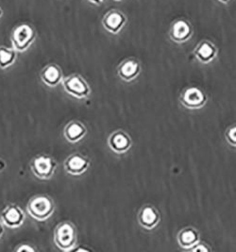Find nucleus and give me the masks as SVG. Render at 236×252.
Segmentation results:
<instances>
[{"instance_id":"14","label":"nucleus","mask_w":236,"mask_h":252,"mask_svg":"<svg viewBox=\"0 0 236 252\" xmlns=\"http://www.w3.org/2000/svg\"><path fill=\"white\" fill-rule=\"evenodd\" d=\"M202 93L196 88L186 91L184 94V101L189 106H199L203 102Z\"/></svg>"},{"instance_id":"6","label":"nucleus","mask_w":236,"mask_h":252,"mask_svg":"<svg viewBox=\"0 0 236 252\" xmlns=\"http://www.w3.org/2000/svg\"><path fill=\"white\" fill-rule=\"evenodd\" d=\"M53 161L48 158V157H38L36 158L34 161L33 164V170L34 174L41 178V179H45V178H49L52 173H53Z\"/></svg>"},{"instance_id":"17","label":"nucleus","mask_w":236,"mask_h":252,"mask_svg":"<svg viewBox=\"0 0 236 252\" xmlns=\"http://www.w3.org/2000/svg\"><path fill=\"white\" fill-rule=\"evenodd\" d=\"M113 148L117 150H124L129 146V141L123 134H116L113 138Z\"/></svg>"},{"instance_id":"4","label":"nucleus","mask_w":236,"mask_h":252,"mask_svg":"<svg viewBox=\"0 0 236 252\" xmlns=\"http://www.w3.org/2000/svg\"><path fill=\"white\" fill-rule=\"evenodd\" d=\"M170 37L177 43H183L190 39L193 34V28L190 22L185 19L175 20L170 27Z\"/></svg>"},{"instance_id":"19","label":"nucleus","mask_w":236,"mask_h":252,"mask_svg":"<svg viewBox=\"0 0 236 252\" xmlns=\"http://www.w3.org/2000/svg\"><path fill=\"white\" fill-rule=\"evenodd\" d=\"M229 138L233 143H236V127L232 128L229 132Z\"/></svg>"},{"instance_id":"15","label":"nucleus","mask_w":236,"mask_h":252,"mask_svg":"<svg viewBox=\"0 0 236 252\" xmlns=\"http://www.w3.org/2000/svg\"><path fill=\"white\" fill-rule=\"evenodd\" d=\"M84 134V128L78 123H72L67 127L66 129V135L69 141H77L79 140Z\"/></svg>"},{"instance_id":"1","label":"nucleus","mask_w":236,"mask_h":252,"mask_svg":"<svg viewBox=\"0 0 236 252\" xmlns=\"http://www.w3.org/2000/svg\"><path fill=\"white\" fill-rule=\"evenodd\" d=\"M35 31L30 24L18 25L12 32L11 44L12 48L16 52H23L27 50L35 39Z\"/></svg>"},{"instance_id":"11","label":"nucleus","mask_w":236,"mask_h":252,"mask_svg":"<svg viewBox=\"0 0 236 252\" xmlns=\"http://www.w3.org/2000/svg\"><path fill=\"white\" fill-rule=\"evenodd\" d=\"M16 59V51L13 48L0 47V68L4 69L13 64Z\"/></svg>"},{"instance_id":"21","label":"nucleus","mask_w":236,"mask_h":252,"mask_svg":"<svg viewBox=\"0 0 236 252\" xmlns=\"http://www.w3.org/2000/svg\"><path fill=\"white\" fill-rule=\"evenodd\" d=\"M88 1L92 4H95V5H101L105 0H88Z\"/></svg>"},{"instance_id":"16","label":"nucleus","mask_w":236,"mask_h":252,"mask_svg":"<svg viewBox=\"0 0 236 252\" xmlns=\"http://www.w3.org/2000/svg\"><path fill=\"white\" fill-rule=\"evenodd\" d=\"M142 219L143 222L147 225V226H152L153 224H155L156 220H157V216L154 213V211L150 208H146L143 212L142 215Z\"/></svg>"},{"instance_id":"13","label":"nucleus","mask_w":236,"mask_h":252,"mask_svg":"<svg viewBox=\"0 0 236 252\" xmlns=\"http://www.w3.org/2000/svg\"><path fill=\"white\" fill-rule=\"evenodd\" d=\"M139 71V64L137 62L129 60L120 66V75L125 79H132Z\"/></svg>"},{"instance_id":"24","label":"nucleus","mask_w":236,"mask_h":252,"mask_svg":"<svg viewBox=\"0 0 236 252\" xmlns=\"http://www.w3.org/2000/svg\"><path fill=\"white\" fill-rule=\"evenodd\" d=\"M2 15H3V11H2V9L0 8V18L2 17Z\"/></svg>"},{"instance_id":"23","label":"nucleus","mask_w":236,"mask_h":252,"mask_svg":"<svg viewBox=\"0 0 236 252\" xmlns=\"http://www.w3.org/2000/svg\"><path fill=\"white\" fill-rule=\"evenodd\" d=\"M218 2H220V3H223V4H228V3H230L232 0H217Z\"/></svg>"},{"instance_id":"3","label":"nucleus","mask_w":236,"mask_h":252,"mask_svg":"<svg viewBox=\"0 0 236 252\" xmlns=\"http://www.w3.org/2000/svg\"><path fill=\"white\" fill-rule=\"evenodd\" d=\"M127 16L123 12L118 10H111L103 16L102 25L107 32L116 34L121 32V30L127 24Z\"/></svg>"},{"instance_id":"20","label":"nucleus","mask_w":236,"mask_h":252,"mask_svg":"<svg viewBox=\"0 0 236 252\" xmlns=\"http://www.w3.org/2000/svg\"><path fill=\"white\" fill-rule=\"evenodd\" d=\"M17 251H18V252H34V249H32V248H31V247H29V246H27V245H25V246H23V247H21V248H20V249H18V250H17Z\"/></svg>"},{"instance_id":"5","label":"nucleus","mask_w":236,"mask_h":252,"mask_svg":"<svg viewBox=\"0 0 236 252\" xmlns=\"http://www.w3.org/2000/svg\"><path fill=\"white\" fill-rule=\"evenodd\" d=\"M74 229L69 223H64L58 227L55 240L59 248L69 250V247L74 243Z\"/></svg>"},{"instance_id":"12","label":"nucleus","mask_w":236,"mask_h":252,"mask_svg":"<svg viewBox=\"0 0 236 252\" xmlns=\"http://www.w3.org/2000/svg\"><path fill=\"white\" fill-rule=\"evenodd\" d=\"M87 166V161L80 156H73L67 161V169L68 172L72 174H79L85 170Z\"/></svg>"},{"instance_id":"26","label":"nucleus","mask_w":236,"mask_h":252,"mask_svg":"<svg viewBox=\"0 0 236 252\" xmlns=\"http://www.w3.org/2000/svg\"><path fill=\"white\" fill-rule=\"evenodd\" d=\"M114 1H122V0H114Z\"/></svg>"},{"instance_id":"18","label":"nucleus","mask_w":236,"mask_h":252,"mask_svg":"<svg viewBox=\"0 0 236 252\" xmlns=\"http://www.w3.org/2000/svg\"><path fill=\"white\" fill-rule=\"evenodd\" d=\"M181 242L183 245H191L195 241L197 240V235L194 231L192 230H187L181 234Z\"/></svg>"},{"instance_id":"2","label":"nucleus","mask_w":236,"mask_h":252,"mask_svg":"<svg viewBox=\"0 0 236 252\" xmlns=\"http://www.w3.org/2000/svg\"><path fill=\"white\" fill-rule=\"evenodd\" d=\"M28 210L32 217L38 220H44L51 215L53 205L48 197L37 196L30 202Z\"/></svg>"},{"instance_id":"7","label":"nucleus","mask_w":236,"mask_h":252,"mask_svg":"<svg viewBox=\"0 0 236 252\" xmlns=\"http://www.w3.org/2000/svg\"><path fill=\"white\" fill-rule=\"evenodd\" d=\"M65 88L68 93L74 94L76 96H84L88 93V88L85 82L78 76H73L68 78L65 81Z\"/></svg>"},{"instance_id":"10","label":"nucleus","mask_w":236,"mask_h":252,"mask_svg":"<svg viewBox=\"0 0 236 252\" xmlns=\"http://www.w3.org/2000/svg\"><path fill=\"white\" fill-rule=\"evenodd\" d=\"M61 77H62L61 70L54 64L48 65L42 74V78H43L44 82L49 86L56 85L57 83L61 80Z\"/></svg>"},{"instance_id":"9","label":"nucleus","mask_w":236,"mask_h":252,"mask_svg":"<svg viewBox=\"0 0 236 252\" xmlns=\"http://www.w3.org/2000/svg\"><path fill=\"white\" fill-rule=\"evenodd\" d=\"M216 54V49L213 44L204 41L196 49V56L203 63H208L214 59Z\"/></svg>"},{"instance_id":"8","label":"nucleus","mask_w":236,"mask_h":252,"mask_svg":"<svg viewBox=\"0 0 236 252\" xmlns=\"http://www.w3.org/2000/svg\"><path fill=\"white\" fill-rule=\"evenodd\" d=\"M2 219L7 226L15 228L19 227L22 224L24 216L17 207L11 206L7 208L6 211L3 213Z\"/></svg>"},{"instance_id":"22","label":"nucleus","mask_w":236,"mask_h":252,"mask_svg":"<svg viewBox=\"0 0 236 252\" xmlns=\"http://www.w3.org/2000/svg\"><path fill=\"white\" fill-rule=\"evenodd\" d=\"M194 251L195 252H199V251H207V250L204 247H200V248H196Z\"/></svg>"},{"instance_id":"25","label":"nucleus","mask_w":236,"mask_h":252,"mask_svg":"<svg viewBox=\"0 0 236 252\" xmlns=\"http://www.w3.org/2000/svg\"><path fill=\"white\" fill-rule=\"evenodd\" d=\"M1 234H2V227H1V225H0V236H1Z\"/></svg>"}]
</instances>
